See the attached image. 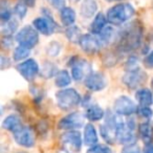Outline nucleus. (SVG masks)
<instances>
[{"label":"nucleus","mask_w":153,"mask_h":153,"mask_svg":"<svg viewBox=\"0 0 153 153\" xmlns=\"http://www.w3.org/2000/svg\"><path fill=\"white\" fill-rule=\"evenodd\" d=\"M41 14H42V17L36 18L33 21V26L38 30V33L44 35V36H49L55 33L58 25L51 13L46 7H43L41 10Z\"/></svg>","instance_id":"obj_6"},{"label":"nucleus","mask_w":153,"mask_h":153,"mask_svg":"<svg viewBox=\"0 0 153 153\" xmlns=\"http://www.w3.org/2000/svg\"><path fill=\"white\" fill-rule=\"evenodd\" d=\"M137 113L138 115H140V117H144V119L146 120H151L153 117V110L150 108V107H142L140 106L137 109Z\"/></svg>","instance_id":"obj_34"},{"label":"nucleus","mask_w":153,"mask_h":153,"mask_svg":"<svg viewBox=\"0 0 153 153\" xmlns=\"http://www.w3.org/2000/svg\"><path fill=\"white\" fill-rule=\"evenodd\" d=\"M147 74L142 69V68H137V69L130 70V71H126L125 74L122 78L124 85L127 86L129 89H137L144 83L147 81Z\"/></svg>","instance_id":"obj_11"},{"label":"nucleus","mask_w":153,"mask_h":153,"mask_svg":"<svg viewBox=\"0 0 153 153\" xmlns=\"http://www.w3.org/2000/svg\"><path fill=\"white\" fill-rule=\"evenodd\" d=\"M99 140L98 133L92 124L88 123L84 126V132H83V143L85 146L92 147L97 145Z\"/></svg>","instance_id":"obj_17"},{"label":"nucleus","mask_w":153,"mask_h":153,"mask_svg":"<svg viewBox=\"0 0 153 153\" xmlns=\"http://www.w3.org/2000/svg\"><path fill=\"white\" fill-rule=\"evenodd\" d=\"M58 153H70V152L68 150H66L65 148H62L61 150H59V152H58Z\"/></svg>","instance_id":"obj_43"},{"label":"nucleus","mask_w":153,"mask_h":153,"mask_svg":"<svg viewBox=\"0 0 153 153\" xmlns=\"http://www.w3.org/2000/svg\"><path fill=\"white\" fill-rule=\"evenodd\" d=\"M48 3L56 10H63L66 7V0H47Z\"/></svg>","instance_id":"obj_37"},{"label":"nucleus","mask_w":153,"mask_h":153,"mask_svg":"<svg viewBox=\"0 0 153 153\" xmlns=\"http://www.w3.org/2000/svg\"><path fill=\"white\" fill-rule=\"evenodd\" d=\"M105 111L101 106L97 104H90L86 107L85 117L90 122H98L105 117Z\"/></svg>","instance_id":"obj_19"},{"label":"nucleus","mask_w":153,"mask_h":153,"mask_svg":"<svg viewBox=\"0 0 153 153\" xmlns=\"http://www.w3.org/2000/svg\"><path fill=\"white\" fill-rule=\"evenodd\" d=\"M66 37H67V39L70 41V42L72 43H79L80 39H81V37L83 36V35L81 34V30H80V28L78 27V26H68V28L66 30Z\"/></svg>","instance_id":"obj_30"},{"label":"nucleus","mask_w":153,"mask_h":153,"mask_svg":"<svg viewBox=\"0 0 153 153\" xmlns=\"http://www.w3.org/2000/svg\"><path fill=\"white\" fill-rule=\"evenodd\" d=\"M14 44V40L12 38V36H3L1 39V46L4 49H9L13 46Z\"/></svg>","instance_id":"obj_38"},{"label":"nucleus","mask_w":153,"mask_h":153,"mask_svg":"<svg viewBox=\"0 0 153 153\" xmlns=\"http://www.w3.org/2000/svg\"><path fill=\"white\" fill-rule=\"evenodd\" d=\"M121 153H142V149L136 144L127 145V146L123 147Z\"/></svg>","instance_id":"obj_35"},{"label":"nucleus","mask_w":153,"mask_h":153,"mask_svg":"<svg viewBox=\"0 0 153 153\" xmlns=\"http://www.w3.org/2000/svg\"><path fill=\"white\" fill-rule=\"evenodd\" d=\"M30 55V48L23 45H18L13 51V59L14 61H25L26 58Z\"/></svg>","instance_id":"obj_28"},{"label":"nucleus","mask_w":153,"mask_h":153,"mask_svg":"<svg viewBox=\"0 0 153 153\" xmlns=\"http://www.w3.org/2000/svg\"><path fill=\"white\" fill-rule=\"evenodd\" d=\"M16 69L26 81H33L40 70L38 63L34 59H26L25 61H22L16 66Z\"/></svg>","instance_id":"obj_14"},{"label":"nucleus","mask_w":153,"mask_h":153,"mask_svg":"<svg viewBox=\"0 0 153 153\" xmlns=\"http://www.w3.org/2000/svg\"><path fill=\"white\" fill-rule=\"evenodd\" d=\"M41 74H42V76H45V78H51V76H56L58 71L53 63H51V62H45Z\"/></svg>","instance_id":"obj_32"},{"label":"nucleus","mask_w":153,"mask_h":153,"mask_svg":"<svg viewBox=\"0 0 153 153\" xmlns=\"http://www.w3.org/2000/svg\"><path fill=\"white\" fill-rule=\"evenodd\" d=\"M135 99L142 107H150L153 103V94L148 88H140L135 92Z\"/></svg>","instance_id":"obj_23"},{"label":"nucleus","mask_w":153,"mask_h":153,"mask_svg":"<svg viewBox=\"0 0 153 153\" xmlns=\"http://www.w3.org/2000/svg\"><path fill=\"white\" fill-rule=\"evenodd\" d=\"M98 11V3L96 0H83L80 7V13L82 17L89 19L97 14Z\"/></svg>","instance_id":"obj_20"},{"label":"nucleus","mask_w":153,"mask_h":153,"mask_svg":"<svg viewBox=\"0 0 153 153\" xmlns=\"http://www.w3.org/2000/svg\"><path fill=\"white\" fill-rule=\"evenodd\" d=\"M18 30V22L15 19H11L1 24V34L3 36H12Z\"/></svg>","instance_id":"obj_27"},{"label":"nucleus","mask_w":153,"mask_h":153,"mask_svg":"<svg viewBox=\"0 0 153 153\" xmlns=\"http://www.w3.org/2000/svg\"><path fill=\"white\" fill-rule=\"evenodd\" d=\"M86 153H112L111 149L104 145H94L92 147H89Z\"/></svg>","instance_id":"obj_33"},{"label":"nucleus","mask_w":153,"mask_h":153,"mask_svg":"<svg viewBox=\"0 0 153 153\" xmlns=\"http://www.w3.org/2000/svg\"><path fill=\"white\" fill-rule=\"evenodd\" d=\"M61 143L63 148L71 153L80 152L83 145V137L78 130H70L66 131L61 135Z\"/></svg>","instance_id":"obj_9"},{"label":"nucleus","mask_w":153,"mask_h":153,"mask_svg":"<svg viewBox=\"0 0 153 153\" xmlns=\"http://www.w3.org/2000/svg\"><path fill=\"white\" fill-rule=\"evenodd\" d=\"M60 48H61V45L57 42H53L48 45V48H47V53L49 56H57L60 53Z\"/></svg>","instance_id":"obj_36"},{"label":"nucleus","mask_w":153,"mask_h":153,"mask_svg":"<svg viewBox=\"0 0 153 153\" xmlns=\"http://www.w3.org/2000/svg\"><path fill=\"white\" fill-rule=\"evenodd\" d=\"M14 13H15V15L17 16L20 20L24 19L26 14H27V5L24 2H22V1H20V2H18L17 4L14 7Z\"/></svg>","instance_id":"obj_31"},{"label":"nucleus","mask_w":153,"mask_h":153,"mask_svg":"<svg viewBox=\"0 0 153 153\" xmlns=\"http://www.w3.org/2000/svg\"><path fill=\"white\" fill-rule=\"evenodd\" d=\"M117 35H119V33L113 30L111 26H106L104 30L99 35V37H100V40L102 43L109 44L111 42H117Z\"/></svg>","instance_id":"obj_26"},{"label":"nucleus","mask_w":153,"mask_h":153,"mask_svg":"<svg viewBox=\"0 0 153 153\" xmlns=\"http://www.w3.org/2000/svg\"><path fill=\"white\" fill-rule=\"evenodd\" d=\"M114 112L117 115H123V117H131L132 114L137 112L138 107L136 104L126 96H121L114 101L113 104Z\"/></svg>","instance_id":"obj_12"},{"label":"nucleus","mask_w":153,"mask_h":153,"mask_svg":"<svg viewBox=\"0 0 153 153\" xmlns=\"http://www.w3.org/2000/svg\"><path fill=\"white\" fill-rule=\"evenodd\" d=\"M138 134L146 145L153 143V123H151L150 121H147L140 124Z\"/></svg>","instance_id":"obj_21"},{"label":"nucleus","mask_w":153,"mask_h":153,"mask_svg":"<svg viewBox=\"0 0 153 153\" xmlns=\"http://www.w3.org/2000/svg\"><path fill=\"white\" fill-rule=\"evenodd\" d=\"M15 40L19 43V45H23L32 49L38 44L39 33L34 26L25 25L17 32Z\"/></svg>","instance_id":"obj_7"},{"label":"nucleus","mask_w":153,"mask_h":153,"mask_svg":"<svg viewBox=\"0 0 153 153\" xmlns=\"http://www.w3.org/2000/svg\"><path fill=\"white\" fill-rule=\"evenodd\" d=\"M14 140L19 146L24 148H32L34 147L36 137H35V132L28 126H22L20 129L13 133Z\"/></svg>","instance_id":"obj_13"},{"label":"nucleus","mask_w":153,"mask_h":153,"mask_svg":"<svg viewBox=\"0 0 153 153\" xmlns=\"http://www.w3.org/2000/svg\"><path fill=\"white\" fill-rule=\"evenodd\" d=\"M22 121L17 114H10L3 120L2 128L7 131H11L12 133L16 132L18 129L22 127Z\"/></svg>","instance_id":"obj_22"},{"label":"nucleus","mask_w":153,"mask_h":153,"mask_svg":"<svg viewBox=\"0 0 153 153\" xmlns=\"http://www.w3.org/2000/svg\"><path fill=\"white\" fill-rule=\"evenodd\" d=\"M151 84H152V87H153V80H152V83H151Z\"/></svg>","instance_id":"obj_45"},{"label":"nucleus","mask_w":153,"mask_h":153,"mask_svg":"<svg viewBox=\"0 0 153 153\" xmlns=\"http://www.w3.org/2000/svg\"><path fill=\"white\" fill-rule=\"evenodd\" d=\"M60 19H61L62 24L68 27V26H71L76 22V14L74 12V10L71 9L70 7H65L60 12Z\"/></svg>","instance_id":"obj_24"},{"label":"nucleus","mask_w":153,"mask_h":153,"mask_svg":"<svg viewBox=\"0 0 153 153\" xmlns=\"http://www.w3.org/2000/svg\"><path fill=\"white\" fill-rule=\"evenodd\" d=\"M134 130H135V122L133 119H129L126 122L120 119L117 130V140L124 146L135 144L136 135L134 133Z\"/></svg>","instance_id":"obj_4"},{"label":"nucleus","mask_w":153,"mask_h":153,"mask_svg":"<svg viewBox=\"0 0 153 153\" xmlns=\"http://www.w3.org/2000/svg\"><path fill=\"white\" fill-rule=\"evenodd\" d=\"M108 22L107 20L106 15H104L103 13H98L96 16H94V21L91 22L89 26V30L92 35H100L101 33L104 30V28L106 27V24Z\"/></svg>","instance_id":"obj_18"},{"label":"nucleus","mask_w":153,"mask_h":153,"mask_svg":"<svg viewBox=\"0 0 153 153\" xmlns=\"http://www.w3.org/2000/svg\"><path fill=\"white\" fill-rule=\"evenodd\" d=\"M10 65H11V61H10L9 58L2 56V57H1V68L5 69V68L10 67Z\"/></svg>","instance_id":"obj_40"},{"label":"nucleus","mask_w":153,"mask_h":153,"mask_svg":"<svg viewBox=\"0 0 153 153\" xmlns=\"http://www.w3.org/2000/svg\"><path fill=\"white\" fill-rule=\"evenodd\" d=\"M144 66L147 68H153V51H150L146 57L144 58Z\"/></svg>","instance_id":"obj_39"},{"label":"nucleus","mask_w":153,"mask_h":153,"mask_svg":"<svg viewBox=\"0 0 153 153\" xmlns=\"http://www.w3.org/2000/svg\"><path fill=\"white\" fill-rule=\"evenodd\" d=\"M135 14V10L130 3H117L107 11V20L112 25H121L128 22Z\"/></svg>","instance_id":"obj_2"},{"label":"nucleus","mask_w":153,"mask_h":153,"mask_svg":"<svg viewBox=\"0 0 153 153\" xmlns=\"http://www.w3.org/2000/svg\"><path fill=\"white\" fill-rule=\"evenodd\" d=\"M85 119V114H83L80 111H74L62 117L58 123V128L60 130H65V131L78 130L84 126Z\"/></svg>","instance_id":"obj_8"},{"label":"nucleus","mask_w":153,"mask_h":153,"mask_svg":"<svg viewBox=\"0 0 153 153\" xmlns=\"http://www.w3.org/2000/svg\"><path fill=\"white\" fill-rule=\"evenodd\" d=\"M143 153H153V143H151V144H147L146 146L144 147Z\"/></svg>","instance_id":"obj_41"},{"label":"nucleus","mask_w":153,"mask_h":153,"mask_svg":"<svg viewBox=\"0 0 153 153\" xmlns=\"http://www.w3.org/2000/svg\"><path fill=\"white\" fill-rule=\"evenodd\" d=\"M84 85L86 86L90 91H101L107 85L106 78L102 74L99 72H91L89 76H87L84 80Z\"/></svg>","instance_id":"obj_16"},{"label":"nucleus","mask_w":153,"mask_h":153,"mask_svg":"<svg viewBox=\"0 0 153 153\" xmlns=\"http://www.w3.org/2000/svg\"><path fill=\"white\" fill-rule=\"evenodd\" d=\"M81 49L87 55H96L101 51V40L92 34H85L81 37L79 41Z\"/></svg>","instance_id":"obj_15"},{"label":"nucleus","mask_w":153,"mask_h":153,"mask_svg":"<svg viewBox=\"0 0 153 153\" xmlns=\"http://www.w3.org/2000/svg\"><path fill=\"white\" fill-rule=\"evenodd\" d=\"M108 2H113V1H122V0H106Z\"/></svg>","instance_id":"obj_44"},{"label":"nucleus","mask_w":153,"mask_h":153,"mask_svg":"<svg viewBox=\"0 0 153 153\" xmlns=\"http://www.w3.org/2000/svg\"><path fill=\"white\" fill-rule=\"evenodd\" d=\"M144 26L140 20H133L119 32L117 49L122 53H129L138 48L143 40Z\"/></svg>","instance_id":"obj_1"},{"label":"nucleus","mask_w":153,"mask_h":153,"mask_svg":"<svg viewBox=\"0 0 153 153\" xmlns=\"http://www.w3.org/2000/svg\"><path fill=\"white\" fill-rule=\"evenodd\" d=\"M71 79H72L71 74H69V72L67 70L65 69L59 70L55 76V84L57 87L65 88L71 83Z\"/></svg>","instance_id":"obj_25"},{"label":"nucleus","mask_w":153,"mask_h":153,"mask_svg":"<svg viewBox=\"0 0 153 153\" xmlns=\"http://www.w3.org/2000/svg\"><path fill=\"white\" fill-rule=\"evenodd\" d=\"M71 67V76L74 81L85 80L87 76L91 74V66L86 60L79 59V57H74L69 62Z\"/></svg>","instance_id":"obj_10"},{"label":"nucleus","mask_w":153,"mask_h":153,"mask_svg":"<svg viewBox=\"0 0 153 153\" xmlns=\"http://www.w3.org/2000/svg\"><path fill=\"white\" fill-rule=\"evenodd\" d=\"M119 117L109 111L105 115V122L100 127V133L103 140L109 145H113L117 140V130L119 125Z\"/></svg>","instance_id":"obj_5"},{"label":"nucleus","mask_w":153,"mask_h":153,"mask_svg":"<svg viewBox=\"0 0 153 153\" xmlns=\"http://www.w3.org/2000/svg\"><path fill=\"white\" fill-rule=\"evenodd\" d=\"M21 1L25 3L27 7H34L35 2H36V0H21Z\"/></svg>","instance_id":"obj_42"},{"label":"nucleus","mask_w":153,"mask_h":153,"mask_svg":"<svg viewBox=\"0 0 153 153\" xmlns=\"http://www.w3.org/2000/svg\"><path fill=\"white\" fill-rule=\"evenodd\" d=\"M56 101L57 105L61 110L68 111L79 106L82 99L81 96L74 88H65V89L59 90L56 94Z\"/></svg>","instance_id":"obj_3"},{"label":"nucleus","mask_w":153,"mask_h":153,"mask_svg":"<svg viewBox=\"0 0 153 153\" xmlns=\"http://www.w3.org/2000/svg\"><path fill=\"white\" fill-rule=\"evenodd\" d=\"M0 19L1 22H7L12 19V10L7 0L0 1Z\"/></svg>","instance_id":"obj_29"}]
</instances>
